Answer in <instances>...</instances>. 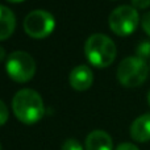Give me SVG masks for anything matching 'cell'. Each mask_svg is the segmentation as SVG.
Here are the masks:
<instances>
[{
    "mask_svg": "<svg viewBox=\"0 0 150 150\" xmlns=\"http://www.w3.org/2000/svg\"><path fill=\"white\" fill-rule=\"evenodd\" d=\"M12 109L18 121L26 125L38 122L45 115L44 100L32 88H24L16 93L12 100Z\"/></svg>",
    "mask_w": 150,
    "mask_h": 150,
    "instance_id": "6da1fadb",
    "label": "cell"
},
{
    "mask_svg": "<svg viewBox=\"0 0 150 150\" xmlns=\"http://www.w3.org/2000/svg\"><path fill=\"white\" fill-rule=\"evenodd\" d=\"M84 54L92 66L99 69L108 67L116 58V45L108 36L95 33L86 41Z\"/></svg>",
    "mask_w": 150,
    "mask_h": 150,
    "instance_id": "7a4b0ae2",
    "label": "cell"
},
{
    "mask_svg": "<svg viewBox=\"0 0 150 150\" xmlns=\"http://www.w3.org/2000/svg\"><path fill=\"white\" fill-rule=\"evenodd\" d=\"M149 75V67L144 59L138 57H128L120 62L117 67V79L124 87L133 88L141 86Z\"/></svg>",
    "mask_w": 150,
    "mask_h": 150,
    "instance_id": "3957f363",
    "label": "cell"
},
{
    "mask_svg": "<svg viewBox=\"0 0 150 150\" xmlns=\"http://www.w3.org/2000/svg\"><path fill=\"white\" fill-rule=\"evenodd\" d=\"M5 70L15 82L26 83L34 76L36 62L29 53L17 50L8 55L5 61Z\"/></svg>",
    "mask_w": 150,
    "mask_h": 150,
    "instance_id": "277c9868",
    "label": "cell"
},
{
    "mask_svg": "<svg viewBox=\"0 0 150 150\" xmlns=\"http://www.w3.org/2000/svg\"><path fill=\"white\" fill-rule=\"evenodd\" d=\"M55 28L54 16L44 9H34L24 18V30L29 37L42 40L50 36Z\"/></svg>",
    "mask_w": 150,
    "mask_h": 150,
    "instance_id": "5b68a950",
    "label": "cell"
},
{
    "mask_svg": "<svg viewBox=\"0 0 150 150\" xmlns=\"http://www.w3.org/2000/svg\"><path fill=\"white\" fill-rule=\"evenodd\" d=\"M108 23L111 30L117 36H129L137 29L140 16L134 7L120 5L111 12Z\"/></svg>",
    "mask_w": 150,
    "mask_h": 150,
    "instance_id": "8992f818",
    "label": "cell"
},
{
    "mask_svg": "<svg viewBox=\"0 0 150 150\" xmlns=\"http://www.w3.org/2000/svg\"><path fill=\"white\" fill-rule=\"evenodd\" d=\"M70 86L76 91H86L93 83V73L88 66L79 65L71 70L69 75Z\"/></svg>",
    "mask_w": 150,
    "mask_h": 150,
    "instance_id": "52a82bcc",
    "label": "cell"
},
{
    "mask_svg": "<svg viewBox=\"0 0 150 150\" xmlns=\"http://www.w3.org/2000/svg\"><path fill=\"white\" fill-rule=\"evenodd\" d=\"M86 150H113V141L104 130H92L86 138Z\"/></svg>",
    "mask_w": 150,
    "mask_h": 150,
    "instance_id": "ba28073f",
    "label": "cell"
},
{
    "mask_svg": "<svg viewBox=\"0 0 150 150\" xmlns=\"http://www.w3.org/2000/svg\"><path fill=\"white\" fill-rule=\"evenodd\" d=\"M130 137L137 142L150 141V113L137 117L130 125Z\"/></svg>",
    "mask_w": 150,
    "mask_h": 150,
    "instance_id": "9c48e42d",
    "label": "cell"
},
{
    "mask_svg": "<svg viewBox=\"0 0 150 150\" xmlns=\"http://www.w3.org/2000/svg\"><path fill=\"white\" fill-rule=\"evenodd\" d=\"M16 28L15 13L9 8L0 5V41H4L12 36Z\"/></svg>",
    "mask_w": 150,
    "mask_h": 150,
    "instance_id": "30bf717a",
    "label": "cell"
},
{
    "mask_svg": "<svg viewBox=\"0 0 150 150\" xmlns=\"http://www.w3.org/2000/svg\"><path fill=\"white\" fill-rule=\"evenodd\" d=\"M61 150H84V149H83L82 144L78 140H75V138H69V140H66L65 142H63Z\"/></svg>",
    "mask_w": 150,
    "mask_h": 150,
    "instance_id": "8fae6325",
    "label": "cell"
},
{
    "mask_svg": "<svg viewBox=\"0 0 150 150\" xmlns=\"http://www.w3.org/2000/svg\"><path fill=\"white\" fill-rule=\"evenodd\" d=\"M137 57L145 61V58H148L150 55V42H142L137 49Z\"/></svg>",
    "mask_w": 150,
    "mask_h": 150,
    "instance_id": "7c38bea8",
    "label": "cell"
},
{
    "mask_svg": "<svg viewBox=\"0 0 150 150\" xmlns=\"http://www.w3.org/2000/svg\"><path fill=\"white\" fill-rule=\"evenodd\" d=\"M8 120V108L3 100H0V127L4 125Z\"/></svg>",
    "mask_w": 150,
    "mask_h": 150,
    "instance_id": "4fadbf2b",
    "label": "cell"
},
{
    "mask_svg": "<svg viewBox=\"0 0 150 150\" xmlns=\"http://www.w3.org/2000/svg\"><path fill=\"white\" fill-rule=\"evenodd\" d=\"M141 26H142L144 32L148 36H150V12H146L145 15L141 17Z\"/></svg>",
    "mask_w": 150,
    "mask_h": 150,
    "instance_id": "5bb4252c",
    "label": "cell"
},
{
    "mask_svg": "<svg viewBox=\"0 0 150 150\" xmlns=\"http://www.w3.org/2000/svg\"><path fill=\"white\" fill-rule=\"evenodd\" d=\"M132 4L137 9H145L150 7V0H132Z\"/></svg>",
    "mask_w": 150,
    "mask_h": 150,
    "instance_id": "9a60e30c",
    "label": "cell"
},
{
    "mask_svg": "<svg viewBox=\"0 0 150 150\" xmlns=\"http://www.w3.org/2000/svg\"><path fill=\"white\" fill-rule=\"evenodd\" d=\"M116 150H140V149L130 142H124V144H120L116 148Z\"/></svg>",
    "mask_w": 150,
    "mask_h": 150,
    "instance_id": "2e32d148",
    "label": "cell"
},
{
    "mask_svg": "<svg viewBox=\"0 0 150 150\" xmlns=\"http://www.w3.org/2000/svg\"><path fill=\"white\" fill-rule=\"evenodd\" d=\"M4 59H5V50L4 47L0 46V62H3Z\"/></svg>",
    "mask_w": 150,
    "mask_h": 150,
    "instance_id": "e0dca14e",
    "label": "cell"
},
{
    "mask_svg": "<svg viewBox=\"0 0 150 150\" xmlns=\"http://www.w3.org/2000/svg\"><path fill=\"white\" fill-rule=\"evenodd\" d=\"M7 1H9V3H21V1H24V0H7Z\"/></svg>",
    "mask_w": 150,
    "mask_h": 150,
    "instance_id": "ac0fdd59",
    "label": "cell"
},
{
    "mask_svg": "<svg viewBox=\"0 0 150 150\" xmlns=\"http://www.w3.org/2000/svg\"><path fill=\"white\" fill-rule=\"evenodd\" d=\"M148 103H149V105H150V90H149V92H148Z\"/></svg>",
    "mask_w": 150,
    "mask_h": 150,
    "instance_id": "d6986e66",
    "label": "cell"
},
{
    "mask_svg": "<svg viewBox=\"0 0 150 150\" xmlns=\"http://www.w3.org/2000/svg\"><path fill=\"white\" fill-rule=\"evenodd\" d=\"M0 150H1V144H0Z\"/></svg>",
    "mask_w": 150,
    "mask_h": 150,
    "instance_id": "ffe728a7",
    "label": "cell"
}]
</instances>
